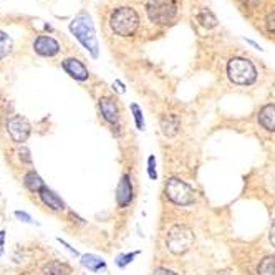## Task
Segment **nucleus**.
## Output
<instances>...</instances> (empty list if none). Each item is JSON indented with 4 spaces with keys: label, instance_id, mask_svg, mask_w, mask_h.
Returning a JSON list of instances; mask_svg holds the SVG:
<instances>
[{
    "label": "nucleus",
    "instance_id": "ddd939ff",
    "mask_svg": "<svg viewBox=\"0 0 275 275\" xmlns=\"http://www.w3.org/2000/svg\"><path fill=\"white\" fill-rule=\"evenodd\" d=\"M40 199L44 201L45 206H48L50 209H53V211H61V209H65V202L61 201V199L56 196V194L53 191H50L48 187H45L44 191L40 192Z\"/></svg>",
    "mask_w": 275,
    "mask_h": 275
},
{
    "label": "nucleus",
    "instance_id": "393cba45",
    "mask_svg": "<svg viewBox=\"0 0 275 275\" xmlns=\"http://www.w3.org/2000/svg\"><path fill=\"white\" fill-rule=\"evenodd\" d=\"M18 156H20V159L25 161V163H30V161H32L30 151H28L27 148H20V149H18Z\"/></svg>",
    "mask_w": 275,
    "mask_h": 275
},
{
    "label": "nucleus",
    "instance_id": "1a4fd4ad",
    "mask_svg": "<svg viewBox=\"0 0 275 275\" xmlns=\"http://www.w3.org/2000/svg\"><path fill=\"white\" fill-rule=\"evenodd\" d=\"M61 66H63V70L70 75V77L78 80V82H85V80H88V68L80 60L66 58L63 63H61Z\"/></svg>",
    "mask_w": 275,
    "mask_h": 275
},
{
    "label": "nucleus",
    "instance_id": "423d86ee",
    "mask_svg": "<svg viewBox=\"0 0 275 275\" xmlns=\"http://www.w3.org/2000/svg\"><path fill=\"white\" fill-rule=\"evenodd\" d=\"M166 196L169 201L179 206H189L194 202V191L187 186L186 183L179 181V179L173 178L166 183Z\"/></svg>",
    "mask_w": 275,
    "mask_h": 275
},
{
    "label": "nucleus",
    "instance_id": "a211bd4d",
    "mask_svg": "<svg viewBox=\"0 0 275 275\" xmlns=\"http://www.w3.org/2000/svg\"><path fill=\"white\" fill-rule=\"evenodd\" d=\"M82 265L83 267H87L88 270H93V272H96L101 267H105V260L96 257V255L93 254H88V255H83L82 257Z\"/></svg>",
    "mask_w": 275,
    "mask_h": 275
},
{
    "label": "nucleus",
    "instance_id": "4be33fe9",
    "mask_svg": "<svg viewBox=\"0 0 275 275\" xmlns=\"http://www.w3.org/2000/svg\"><path fill=\"white\" fill-rule=\"evenodd\" d=\"M265 25H267V30L275 35V12H270L267 18H265Z\"/></svg>",
    "mask_w": 275,
    "mask_h": 275
},
{
    "label": "nucleus",
    "instance_id": "c85d7f7f",
    "mask_svg": "<svg viewBox=\"0 0 275 275\" xmlns=\"http://www.w3.org/2000/svg\"><path fill=\"white\" fill-rule=\"evenodd\" d=\"M270 242H272V245L275 247V221L272 224V229H270Z\"/></svg>",
    "mask_w": 275,
    "mask_h": 275
},
{
    "label": "nucleus",
    "instance_id": "aec40b11",
    "mask_svg": "<svg viewBox=\"0 0 275 275\" xmlns=\"http://www.w3.org/2000/svg\"><path fill=\"white\" fill-rule=\"evenodd\" d=\"M12 50V39L5 32L0 30V60L5 58Z\"/></svg>",
    "mask_w": 275,
    "mask_h": 275
},
{
    "label": "nucleus",
    "instance_id": "412c9836",
    "mask_svg": "<svg viewBox=\"0 0 275 275\" xmlns=\"http://www.w3.org/2000/svg\"><path fill=\"white\" fill-rule=\"evenodd\" d=\"M131 110H133V115H135V120H136V128H138V130H143L144 123H143V115H141L139 106L131 105Z\"/></svg>",
    "mask_w": 275,
    "mask_h": 275
},
{
    "label": "nucleus",
    "instance_id": "9d476101",
    "mask_svg": "<svg viewBox=\"0 0 275 275\" xmlns=\"http://www.w3.org/2000/svg\"><path fill=\"white\" fill-rule=\"evenodd\" d=\"M133 199V186H131V179L130 176H123L120 184H118V191H116V201L120 207H126L128 204L131 202Z\"/></svg>",
    "mask_w": 275,
    "mask_h": 275
},
{
    "label": "nucleus",
    "instance_id": "6e6552de",
    "mask_svg": "<svg viewBox=\"0 0 275 275\" xmlns=\"http://www.w3.org/2000/svg\"><path fill=\"white\" fill-rule=\"evenodd\" d=\"M33 48H35L37 53L42 56H55L60 51V45H58V42L55 39H51V37L42 35L35 40Z\"/></svg>",
    "mask_w": 275,
    "mask_h": 275
},
{
    "label": "nucleus",
    "instance_id": "dca6fc26",
    "mask_svg": "<svg viewBox=\"0 0 275 275\" xmlns=\"http://www.w3.org/2000/svg\"><path fill=\"white\" fill-rule=\"evenodd\" d=\"M72 274V269L68 267L63 262H58V260H51L44 267V275H70Z\"/></svg>",
    "mask_w": 275,
    "mask_h": 275
},
{
    "label": "nucleus",
    "instance_id": "b1692460",
    "mask_svg": "<svg viewBox=\"0 0 275 275\" xmlns=\"http://www.w3.org/2000/svg\"><path fill=\"white\" fill-rule=\"evenodd\" d=\"M136 255H138V252H133V254H130V255H123V257H120V260H118V265H120V267H125V265L130 264L131 259L136 257Z\"/></svg>",
    "mask_w": 275,
    "mask_h": 275
},
{
    "label": "nucleus",
    "instance_id": "a878e982",
    "mask_svg": "<svg viewBox=\"0 0 275 275\" xmlns=\"http://www.w3.org/2000/svg\"><path fill=\"white\" fill-rule=\"evenodd\" d=\"M15 217H17V219H20L22 222H32V217L28 214H25V212H22V211H17Z\"/></svg>",
    "mask_w": 275,
    "mask_h": 275
},
{
    "label": "nucleus",
    "instance_id": "7ed1b4c3",
    "mask_svg": "<svg viewBox=\"0 0 275 275\" xmlns=\"http://www.w3.org/2000/svg\"><path fill=\"white\" fill-rule=\"evenodd\" d=\"M227 75L235 85H250L257 78V70L247 58H232L227 63Z\"/></svg>",
    "mask_w": 275,
    "mask_h": 275
},
{
    "label": "nucleus",
    "instance_id": "20e7f679",
    "mask_svg": "<svg viewBox=\"0 0 275 275\" xmlns=\"http://www.w3.org/2000/svg\"><path fill=\"white\" fill-rule=\"evenodd\" d=\"M194 242V234L187 226H173L166 235V245L173 254L181 255L191 249Z\"/></svg>",
    "mask_w": 275,
    "mask_h": 275
},
{
    "label": "nucleus",
    "instance_id": "bb28decb",
    "mask_svg": "<svg viewBox=\"0 0 275 275\" xmlns=\"http://www.w3.org/2000/svg\"><path fill=\"white\" fill-rule=\"evenodd\" d=\"M153 275H178V274H174L173 270H168V269L159 267V269H156V270H154V274H153Z\"/></svg>",
    "mask_w": 275,
    "mask_h": 275
},
{
    "label": "nucleus",
    "instance_id": "f03ea898",
    "mask_svg": "<svg viewBox=\"0 0 275 275\" xmlns=\"http://www.w3.org/2000/svg\"><path fill=\"white\" fill-rule=\"evenodd\" d=\"M110 27L116 35L130 37L139 27V15L131 7H120L111 13Z\"/></svg>",
    "mask_w": 275,
    "mask_h": 275
},
{
    "label": "nucleus",
    "instance_id": "4468645a",
    "mask_svg": "<svg viewBox=\"0 0 275 275\" xmlns=\"http://www.w3.org/2000/svg\"><path fill=\"white\" fill-rule=\"evenodd\" d=\"M23 184H25V187L30 192H42L45 189L44 181H42V178L35 173V171H30V173L25 174V178H23Z\"/></svg>",
    "mask_w": 275,
    "mask_h": 275
},
{
    "label": "nucleus",
    "instance_id": "cd10ccee",
    "mask_svg": "<svg viewBox=\"0 0 275 275\" xmlns=\"http://www.w3.org/2000/svg\"><path fill=\"white\" fill-rule=\"evenodd\" d=\"M3 242H5V230H0V255L3 254Z\"/></svg>",
    "mask_w": 275,
    "mask_h": 275
},
{
    "label": "nucleus",
    "instance_id": "9b49d317",
    "mask_svg": "<svg viewBox=\"0 0 275 275\" xmlns=\"http://www.w3.org/2000/svg\"><path fill=\"white\" fill-rule=\"evenodd\" d=\"M99 111H101L103 118H105L108 123H111V125L118 123L120 111H118L116 103L113 101L111 98H101V99H99Z\"/></svg>",
    "mask_w": 275,
    "mask_h": 275
},
{
    "label": "nucleus",
    "instance_id": "0eeeda50",
    "mask_svg": "<svg viewBox=\"0 0 275 275\" xmlns=\"http://www.w3.org/2000/svg\"><path fill=\"white\" fill-rule=\"evenodd\" d=\"M7 131L15 143H23L30 135V123L22 116H13L12 120H8Z\"/></svg>",
    "mask_w": 275,
    "mask_h": 275
},
{
    "label": "nucleus",
    "instance_id": "39448f33",
    "mask_svg": "<svg viewBox=\"0 0 275 275\" xmlns=\"http://www.w3.org/2000/svg\"><path fill=\"white\" fill-rule=\"evenodd\" d=\"M178 12L176 0H148L146 3V13H148L149 20L164 25L171 22Z\"/></svg>",
    "mask_w": 275,
    "mask_h": 275
},
{
    "label": "nucleus",
    "instance_id": "5701e85b",
    "mask_svg": "<svg viewBox=\"0 0 275 275\" xmlns=\"http://www.w3.org/2000/svg\"><path fill=\"white\" fill-rule=\"evenodd\" d=\"M154 166H156V161H154L153 156H151V158L148 159V173H149V178L151 179H156V176H158V174H156Z\"/></svg>",
    "mask_w": 275,
    "mask_h": 275
},
{
    "label": "nucleus",
    "instance_id": "6ab92c4d",
    "mask_svg": "<svg viewBox=\"0 0 275 275\" xmlns=\"http://www.w3.org/2000/svg\"><path fill=\"white\" fill-rule=\"evenodd\" d=\"M259 275H275V257L274 255H269L264 260H260L259 269H257Z\"/></svg>",
    "mask_w": 275,
    "mask_h": 275
},
{
    "label": "nucleus",
    "instance_id": "2eb2a0df",
    "mask_svg": "<svg viewBox=\"0 0 275 275\" xmlns=\"http://www.w3.org/2000/svg\"><path fill=\"white\" fill-rule=\"evenodd\" d=\"M161 130L166 136H174L179 130V118L176 115H164L161 118Z\"/></svg>",
    "mask_w": 275,
    "mask_h": 275
},
{
    "label": "nucleus",
    "instance_id": "f257e3e1",
    "mask_svg": "<svg viewBox=\"0 0 275 275\" xmlns=\"http://www.w3.org/2000/svg\"><path fill=\"white\" fill-rule=\"evenodd\" d=\"M70 32L77 37V40L85 48L90 50V53L93 56H98V42H96V35H94V27L92 18L85 15V13L73 18L70 22Z\"/></svg>",
    "mask_w": 275,
    "mask_h": 275
},
{
    "label": "nucleus",
    "instance_id": "f8f14e48",
    "mask_svg": "<svg viewBox=\"0 0 275 275\" xmlns=\"http://www.w3.org/2000/svg\"><path fill=\"white\" fill-rule=\"evenodd\" d=\"M259 123L267 131H275V105H265L260 110Z\"/></svg>",
    "mask_w": 275,
    "mask_h": 275
},
{
    "label": "nucleus",
    "instance_id": "f3484780",
    "mask_svg": "<svg viewBox=\"0 0 275 275\" xmlns=\"http://www.w3.org/2000/svg\"><path fill=\"white\" fill-rule=\"evenodd\" d=\"M197 20L204 28H214L217 25V18L209 8H202V10L197 13Z\"/></svg>",
    "mask_w": 275,
    "mask_h": 275
}]
</instances>
